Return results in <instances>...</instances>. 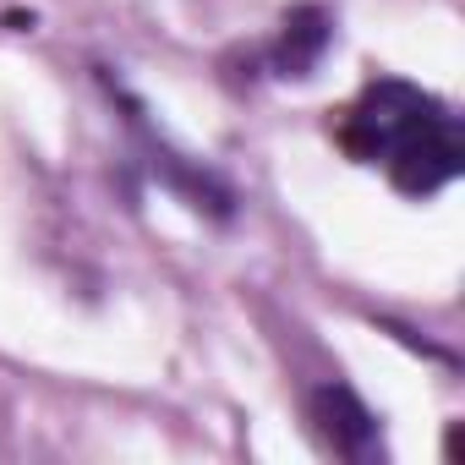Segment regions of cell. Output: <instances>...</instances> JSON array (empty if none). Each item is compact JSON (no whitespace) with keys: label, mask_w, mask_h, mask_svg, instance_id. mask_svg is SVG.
Here are the masks:
<instances>
[{"label":"cell","mask_w":465,"mask_h":465,"mask_svg":"<svg viewBox=\"0 0 465 465\" xmlns=\"http://www.w3.org/2000/svg\"><path fill=\"white\" fill-rule=\"evenodd\" d=\"M443 104L432 94H421L416 83H400V77H378L334 126L340 148L356 159V164H383L427 115H438Z\"/></svg>","instance_id":"obj_1"},{"label":"cell","mask_w":465,"mask_h":465,"mask_svg":"<svg viewBox=\"0 0 465 465\" xmlns=\"http://www.w3.org/2000/svg\"><path fill=\"white\" fill-rule=\"evenodd\" d=\"M389 181L405 192V197H432V192H443L460 170H465V143H460V121L449 115V110H438V115H427L389 159Z\"/></svg>","instance_id":"obj_2"},{"label":"cell","mask_w":465,"mask_h":465,"mask_svg":"<svg viewBox=\"0 0 465 465\" xmlns=\"http://www.w3.org/2000/svg\"><path fill=\"white\" fill-rule=\"evenodd\" d=\"M312 421H318L323 443H329L334 454H345V460H372V454H383V443H378V416H372L345 383H323V389L312 394Z\"/></svg>","instance_id":"obj_3"},{"label":"cell","mask_w":465,"mask_h":465,"mask_svg":"<svg viewBox=\"0 0 465 465\" xmlns=\"http://www.w3.org/2000/svg\"><path fill=\"white\" fill-rule=\"evenodd\" d=\"M334 28H329V12L323 6H296L285 12V28H280V45H274V72L280 77H307L323 50H329Z\"/></svg>","instance_id":"obj_4"}]
</instances>
